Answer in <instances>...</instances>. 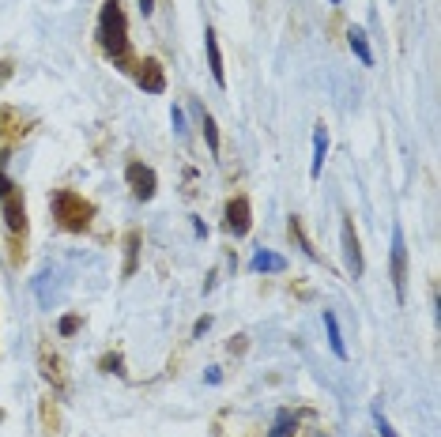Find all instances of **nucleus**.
I'll return each mask as SVG.
<instances>
[{
	"mask_svg": "<svg viewBox=\"0 0 441 437\" xmlns=\"http://www.w3.org/2000/svg\"><path fill=\"white\" fill-rule=\"evenodd\" d=\"M389 275H392V290H396V301L404 306V301H407V237H404V226H400V222H392Z\"/></svg>",
	"mask_w": 441,
	"mask_h": 437,
	"instance_id": "nucleus-3",
	"label": "nucleus"
},
{
	"mask_svg": "<svg viewBox=\"0 0 441 437\" xmlns=\"http://www.w3.org/2000/svg\"><path fill=\"white\" fill-rule=\"evenodd\" d=\"M207 328H212V317H207V313H204V317H200V321H196V324H192V339H200V336H204V332H207Z\"/></svg>",
	"mask_w": 441,
	"mask_h": 437,
	"instance_id": "nucleus-25",
	"label": "nucleus"
},
{
	"mask_svg": "<svg viewBox=\"0 0 441 437\" xmlns=\"http://www.w3.org/2000/svg\"><path fill=\"white\" fill-rule=\"evenodd\" d=\"M373 426H378V437H400L396 430H392V423L384 418V411H381V407H373Z\"/></svg>",
	"mask_w": 441,
	"mask_h": 437,
	"instance_id": "nucleus-24",
	"label": "nucleus"
},
{
	"mask_svg": "<svg viewBox=\"0 0 441 437\" xmlns=\"http://www.w3.org/2000/svg\"><path fill=\"white\" fill-rule=\"evenodd\" d=\"M287 237H291V242L298 245V249L306 253L309 260H320V253L314 249V242L306 237V230H302V219H298V215H291V222H287Z\"/></svg>",
	"mask_w": 441,
	"mask_h": 437,
	"instance_id": "nucleus-18",
	"label": "nucleus"
},
{
	"mask_svg": "<svg viewBox=\"0 0 441 437\" xmlns=\"http://www.w3.org/2000/svg\"><path fill=\"white\" fill-rule=\"evenodd\" d=\"M99 370L102 373H114V377H125V359L117 351H110V354H102V359H99Z\"/></svg>",
	"mask_w": 441,
	"mask_h": 437,
	"instance_id": "nucleus-21",
	"label": "nucleus"
},
{
	"mask_svg": "<svg viewBox=\"0 0 441 437\" xmlns=\"http://www.w3.org/2000/svg\"><path fill=\"white\" fill-rule=\"evenodd\" d=\"M99 50L114 61V68L121 72H132V45H128V15L121 8V0H102V12H99Z\"/></svg>",
	"mask_w": 441,
	"mask_h": 437,
	"instance_id": "nucleus-1",
	"label": "nucleus"
},
{
	"mask_svg": "<svg viewBox=\"0 0 441 437\" xmlns=\"http://www.w3.org/2000/svg\"><path fill=\"white\" fill-rule=\"evenodd\" d=\"M340 242H343V264H347V275H351V279H362L366 260H362V242H358V234H355V219H351V215H343Z\"/></svg>",
	"mask_w": 441,
	"mask_h": 437,
	"instance_id": "nucleus-4",
	"label": "nucleus"
},
{
	"mask_svg": "<svg viewBox=\"0 0 441 437\" xmlns=\"http://www.w3.org/2000/svg\"><path fill=\"white\" fill-rule=\"evenodd\" d=\"M325 155H328V129H325V121L314 125V158H309V178H320L325 173Z\"/></svg>",
	"mask_w": 441,
	"mask_h": 437,
	"instance_id": "nucleus-12",
	"label": "nucleus"
},
{
	"mask_svg": "<svg viewBox=\"0 0 441 437\" xmlns=\"http://www.w3.org/2000/svg\"><path fill=\"white\" fill-rule=\"evenodd\" d=\"M347 45H351V53H355V57H358V65L373 68V50H370V34H366L362 27H351V30H347Z\"/></svg>",
	"mask_w": 441,
	"mask_h": 437,
	"instance_id": "nucleus-14",
	"label": "nucleus"
},
{
	"mask_svg": "<svg viewBox=\"0 0 441 437\" xmlns=\"http://www.w3.org/2000/svg\"><path fill=\"white\" fill-rule=\"evenodd\" d=\"M192 114H196L200 129H204V140H207V151H212V158H219V125H215V117L207 114L200 102H192Z\"/></svg>",
	"mask_w": 441,
	"mask_h": 437,
	"instance_id": "nucleus-13",
	"label": "nucleus"
},
{
	"mask_svg": "<svg viewBox=\"0 0 441 437\" xmlns=\"http://www.w3.org/2000/svg\"><path fill=\"white\" fill-rule=\"evenodd\" d=\"M0 204H4L8 234H12V237H27V204H23V193H19V189H12Z\"/></svg>",
	"mask_w": 441,
	"mask_h": 437,
	"instance_id": "nucleus-8",
	"label": "nucleus"
},
{
	"mask_svg": "<svg viewBox=\"0 0 441 437\" xmlns=\"http://www.w3.org/2000/svg\"><path fill=\"white\" fill-rule=\"evenodd\" d=\"M0 79H12V65L8 61H0Z\"/></svg>",
	"mask_w": 441,
	"mask_h": 437,
	"instance_id": "nucleus-30",
	"label": "nucleus"
},
{
	"mask_svg": "<svg viewBox=\"0 0 441 437\" xmlns=\"http://www.w3.org/2000/svg\"><path fill=\"white\" fill-rule=\"evenodd\" d=\"M136 79V83L143 87L147 94H163L166 91V76H163V65H158L155 57H143V61H136L132 65V72H128Z\"/></svg>",
	"mask_w": 441,
	"mask_h": 437,
	"instance_id": "nucleus-7",
	"label": "nucleus"
},
{
	"mask_svg": "<svg viewBox=\"0 0 441 437\" xmlns=\"http://www.w3.org/2000/svg\"><path fill=\"white\" fill-rule=\"evenodd\" d=\"M38 365H42V377L53 381V388H64V362H61V354L53 351L50 343L38 347Z\"/></svg>",
	"mask_w": 441,
	"mask_h": 437,
	"instance_id": "nucleus-11",
	"label": "nucleus"
},
{
	"mask_svg": "<svg viewBox=\"0 0 441 437\" xmlns=\"http://www.w3.org/2000/svg\"><path fill=\"white\" fill-rule=\"evenodd\" d=\"M294 430H298V415H294L291 407H283V411H276V418H271L268 437H291Z\"/></svg>",
	"mask_w": 441,
	"mask_h": 437,
	"instance_id": "nucleus-19",
	"label": "nucleus"
},
{
	"mask_svg": "<svg viewBox=\"0 0 441 437\" xmlns=\"http://www.w3.org/2000/svg\"><path fill=\"white\" fill-rule=\"evenodd\" d=\"M12 189H15V185H12V181H8V178H4V173H0V200H4V196L12 193Z\"/></svg>",
	"mask_w": 441,
	"mask_h": 437,
	"instance_id": "nucleus-28",
	"label": "nucleus"
},
{
	"mask_svg": "<svg viewBox=\"0 0 441 437\" xmlns=\"http://www.w3.org/2000/svg\"><path fill=\"white\" fill-rule=\"evenodd\" d=\"M125 181H128V189H132L136 200H151V196L158 193V173L151 170L147 162H128L125 166Z\"/></svg>",
	"mask_w": 441,
	"mask_h": 437,
	"instance_id": "nucleus-6",
	"label": "nucleus"
},
{
	"mask_svg": "<svg viewBox=\"0 0 441 437\" xmlns=\"http://www.w3.org/2000/svg\"><path fill=\"white\" fill-rule=\"evenodd\" d=\"M328 4H343V0H328Z\"/></svg>",
	"mask_w": 441,
	"mask_h": 437,
	"instance_id": "nucleus-31",
	"label": "nucleus"
},
{
	"mask_svg": "<svg viewBox=\"0 0 441 437\" xmlns=\"http://www.w3.org/2000/svg\"><path fill=\"white\" fill-rule=\"evenodd\" d=\"M79 328H83V317H79V313H64V317H61V324H57V332H61L64 339L76 336Z\"/></svg>",
	"mask_w": 441,
	"mask_h": 437,
	"instance_id": "nucleus-22",
	"label": "nucleus"
},
{
	"mask_svg": "<svg viewBox=\"0 0 441 437\" xmlns=\"http://www.w3.org/2000/svg\"><path fill=\"white\" fill-rule=\"evenodd\" d=\"M170 125H174V132H178L181 140L189 136V125H185V109H181V106H170Z\"/></svg>",
	"mask_w": 441,
	"mask_h": 437,
	"instance_id": "nucleus-23",
	"label": "nucleus"
},
{
	"mask_svg": "<svg viewBox=\"0 0 441 437\" xmlns=\"http://www.w3.org/2000/svg\"><path fill=\"white\" fill-rule=\"evenodd\" d=\"M204 50H207V68H212L215 87H227V68H223V50H219V38H215L212 27H204Z\"/></svg>",
	"mask_w": 441,
	"mask_h": 437,
	"instance_id": "nucleus-10",
	"label": "nucleus"
},
{
	"mask_svg": "<svg viewBox=\"0 0 441 437\" xmlns=\"http://www.w3.org/2000/svg\"><path fill=\"white\" fill-rule=\"evenodd\" d=\"M204 381H207V385H219L223 373H219V370H207V373H204Z\"/></svg>",
	"mask_w": 441,
	"mask_h": 437,
	"instance_id": "nucleus-29",
	"label": "nucleus"
},
{
	"mask_svg": "<svg viewBox=\"0 0 441 437\" xmlns=\"http://www.w3.org/2000/svg\"><path fill=\"white\" fill-rule=\"evenodd\" d=\"M136 4H140V12H143V19H147L151 12H155V0H136Z\"/></svg>",
	"mask_w": 441,
	"mask_h": 437,
	"instance_id": "nucleus-27",
	"label": "nucleus"
},
{
	"mask_svg": "<svg viewBox=\"0 0 441 437\" xmlns=\"http://www.w3.org/2000/svg\"><path fill=\"white\" fill-rule=\"evenodd\" d=\"M227 347H230V354H242V351H245V347H249V343H245V336H234V339H230Z\"/></svg>",
	"mask_w": 441,
	"mask_h": 437,
	"instance_id": "nucleus-26",
	"label": "nucleus"
},
{
	"mask_svg": "<svg viewBox=\"0 0 441 437\" xmlns=\"http://www.w3.org/2000/svg\"><path fill=\"white\" fill-rule=\"evenodd\" d=\"M223 230L234 237H245L253 230V208H249V196H230L227 208H223Z\"/></svg>",
	"mask_w": 441,
	"mask_h": 437,
	"instance_id": "nucleus-5",
	"label": "nucleus"
},
{
	"mask_svg": "<svg viewBox=\"0 0 441 437\" xmlns=\"http://www.w3.org/2000/svg\"><path fill=\"white\" fill-rule=\"evenodd\" d=\"M38 415H42V430L50 437L61 430V411H57V403H53V396H45V400L38 403Z\"/></svg>",
	"mask_w": 441,
	"mask_h": 437,
	"instance_id": "nucleus-20",
	"label": "nucleus"
},
{
	"mask_svg": "<svg viewBox=\"0 0 441 437\" xmlns=\"http://www.w3.org/2000/svg\"><path fill=\"white\" fill-rule=\"evenodd\" d=\"M249 272H287V257H279V253H268V249H256L253 260H249Z\"/></svg>",
	"mask_w": 441,
	"mask_h": 437,
	"instance_id": "nucleus-17",
	"label": "nucleus"
},
{
	"mask_svg": "<svg viewBox=\"0 0 441 437\" xmlns=\"http://www.w3.org/2000/svg\"><path fill=\"white\" fill-rule=\"evenodd\" d=\"M50 211H53V219H57V226L68 230V234H87L91 219H94V204L83 200L76 189H57V193L50 196Z\"/></svg>",
	"mask_w": 441,
	"mask_h": 437,
	"instance_id": "nucleus-2",
	"label": "nucleus"
},
{
	"mask_svg": "<svg viewBox=\"0 0 441 437\" xmlns=\"http://www.w3.org/2000/svg\"><path fill=\"white\" fill-rule=\"evenodd\" d=\"M136 268H140V230H128V234H125V268H121V279H132Z\"/></svg>",
	"mask_w": 441,
	"mask_h": 437,
	"instance_id": "nucleus-16",
	"label": "nucleus"
},
{
	"mask_svg": "<svg viewBox=\"0 0 441 437\" xmlns=\"http://www.w3.org/2000/svg\"><path fill=\"white\" fill-rule=\"evenodd\" d=\"M325 336H328V347L340 362H347V343H343V332H340V321H336L332 309H325Z\"/></svg>",
	"mask_w": 441,
	"mask_h": 437,
	"instance_id": "nucleus-15",
	"label": "nucleus"
},
{
	"mask_svg": "<svg viewBox=\"0 0 441 437\" xmlns=\"http://www.w3.org/2000/svg\"><path fill=\"white\" fill-rule=\"evenodd\" d=\"M27 132H30V125L23 121L19 109L0 106V144H4V147H15V144H23V136H27Z\"/></svg>",
	"mask_w": 441,
	"mask_h": 437,
	"instance_id": "nucleus-9",
	"label": "nucleus"
}]
</instances>
